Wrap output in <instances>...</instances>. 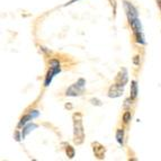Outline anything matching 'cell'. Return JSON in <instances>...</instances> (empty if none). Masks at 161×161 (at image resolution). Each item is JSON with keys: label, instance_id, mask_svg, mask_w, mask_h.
<instances>
[{"label": "cell", "instance_id": "1", "mask_svg": "<svg viewBox=\"0 0 161 161\" xmlns=\"http://www.w3.org/2000/svg\"><path fill=\"white\" fill-rule=\"evenodd\" d=\"M73 138L77 145L81 144L85 139V132L82 126V115L80 113L73 114Z\"/></svg>", "mask_w": 161, "mask_h": 161}, {"label": "cell", "instance_id": "2", "mask_svg": "<svg viewBox=\"0 0 161 161\" xmlns=\"http://www.w3.org/2000/svg\"><path fill=\"white\" fill-rule=\"evenodd\" d=\"M50 64H51V68H50L49 72H47V75L45 77V81H44L45 87H47L50 83H51L54 75H56V73H59V72L61 71L60 63H59V61L58 60H51L50 61Z\"/></svg>", "mask_w": 161, "mask_h": 161}, {"label": "cell", "instance_id": "3", "mask_svg": "<svg viewBox=\"0 0 161 161\" xmlns=\"http://www.w3.org/2000/svg\"><path fill=\"white\" fill-rule=\"evenodd\" d=\"M85 85H86V81L83 79H79L77 82L73 83L71 87H69L65 95L67 96H79V95H81Z\"/></svg>", "mask_w": 161, "mask_h": 161}, {"label": "cell", "instance_id": "4", "mask_svg": "<svg viewBox=\"0 0 161 161\" xmlns=\"http://www.w3.org/2000/svg\"><path fill=\"white\" fill-rule=\"evenodd\" d=\"M124 8H125V11H126V15H128V20H131L133 18H138L139 16V12L136 10V8L128 1H124Z\"/></svg>", "mask_w": 161, "mask_h": 161}, {"label": "cell", "instance_id": "5", "mask_svg": "<svg viewBox=\"0 0 161 161\" xmlns=\"http://www.w3.org/2000/svg\"><path fill=\"white\" fill-rule=\"evenodd\" d=\"M123 90H124V86L123 85H120V83H115L110 88H109V91H108V97L110 98H116V97H120L123 95Z\"/></svg>", "mask_w": 161, "mask_h": 161}, {"label": "cell", "instance_id": "6", "mask_svg": "<svg viewBox=\"0 0 161 161\" xmlns=\"http://www.w3.org/2000/svg\"><path fill=\"white\" fill-rule=\"evenodd\" d=\"M93 150H94V153L95 156L98 158V159H104L105 158V146L104 145H101L100 143H98V142H95L93 143Z\"/></svg>", "mask_w": 161, "mask_h": 161}, {"label": "cell", "instance_id": "7", "mask_svg": "<svg viewBox=\"0 0 161 161\" xmlns=\"http://www.w3.org/2000/svg\"><path fill=\"white\" fill-rule=\"evenodd\" d=\"M128 71H126V69H122V70L120 71V73H118V75H117V78H116L117 83L125 86L126 82H128Z\"/></svg>", "mask_w": 161, "mask_h": 161}, {"label": "cell", "instance_id": "8", "mask_svg": "<svg viewBox=\"0 0 161 161\" xmlns=\"http://www.w3.org/2000/svg\"><path fill=\"white\" fill-rule=\"evenodd\" d=\"M128 22H130V25H131L134 33H141L142 32V26H141V23H140L139 18H133L131 20H128Z\"/></svg>", "mask_w": 161, "mask_h": 161}, {"label": "cell", "instance_id": "9", "mask_svg": "<svg viewBox=\"0 0 161 161\" xmlns=\"http://www.w3.org/2000/svg\"><path fill=\"white\" fill-rule=\"evenodd\" d=\"M136 97H138V83L133 80L131 82V96H130V98H131V100H133Z\"/></svg>", "mask_w": 161, "mask_h": 161}, {"label": "cell", "instance_id": "10", "mask_svg": "<svg viewBox=\"0 0 161 161\" xmlns=\"http://www.w3.org/2000/svg\"><path fill=\"white\" fill-rule=\"evenodd\" d=\"M116 140L120 145L124 144V130L123 128H118L116 131Z\"/></svg>", "mask_w": 161, "mask_h": 161}, {"label": "cell", "instance_id": "11", "mask_svg": "<svg viewBox=\"0 0 161 161\" xmlns=\"http://www.w3.org/2000/svg\"><path fill=\"white\" fill-rule=\"evenodd\" d=\"M37 128V125H36V124H30V125H27L26 128H24V130H23V132H22V138H23V139L26 136L27 133H30V132L32 131L33 128Z\"/></svg>", "mask_w": 161, "mask_h": 161}, {"label": "cell", "instance_id": "12", "mask_svg": "<svg viewBox=\"0 0 161 161\" xmlns=\"http://www.w3.org/2000/svg\"><path fill=\"white\" fill-rule=\"evenodd\" d=\"M30 120H33V117H32V115L30 114H27V115H24V116L22 117V120H20V122H19V126H23V125H25L26 123H28Z\"/></svg>", "mask_w": 161, "mask_h": 161}, {"label": "cell", "instance_id": "13", "mask_svg": "<svg viewBox=\"0 0 161 161\" xmlns=\"http://www.w3.org/2000/svg\"><path fill=\"white\" fill-rule=\"evenodd\" d=\"M134 36H135V41H136V43H140V44H144V43H145L142 32H141V33H134Z\"/></svg>", "mask_w": 161, "mask_h": 161}, {"label": "cell", "instance_id": "14", "mask_svg": "<svg viewBox=\"0 0 161 161\" xmlns=\"http://www.w3.org/2000/svg\"><path fill=\"white\" fill-rule=\"evenodd\" d=\"M132 118V115H131V112H128V110H126V112L123 114V117H122V120H123V123L124 124H128L130 121H131Z\"/></svg>", "mask_w": 161, "mask_h": 161}, {"label": "cell", "instance_id": "15", "mask_svg": "<svg viewBox=\"0 0 161 161\" xmlns=\"http://www.w3.org/2000/svg\"><path fill=\"white\" fill-rule=\"evenodd\" d=\"M65 153H67V156L70 158V159H72V158L75 157V149H73L71 145H68L67 149H65Z\"/></svg>", "mask_w": 161, "mask_h": 161}, {"label": "cell", "instance_id": "16", "mask_svg": "<svg viewBox=\"0 0 161 161\" xmlns=\"http://www.w3.org/2000/svg\"><path fill=\"white\" fill-rule=\"evenodd\" d=\"M91 104H93V105H96V106H101V101L100 100H98V99H96V98H93V99H91Z\"/></svg>", "mask_w": 161, "mask_h": 161}, {"label": "cell", "instance_id": "17", "mask_svg": "<svg viewBox=\"0 0 161 161\" xmlns=\"http://www.w3.org/2000/svg\"><path fill=\"white\" fill-rule=\"evenodd\" d=\"M133 63H134L135 65H140V56L139 55H135L134 58H133Z\"/></svg>", "mask_w": 161, "mask_h": 161}, {"label": "cell", "instance_id": "18", "mask_svg": "<svg viewBox=\"0 0 161 161\" xmlns=\"http://www.w3.org/2000/svg\"><path fill=\"white\" fill-rule=\"evenodd\" d=\"M30 115H32V117H36V116H38V112L37 110H33V113H30Z\"/></svg>", "mask_w": 161, "mask_h": 161}, {"label": "cell", "instance_id": "19", "mask_svg": "<svg viewBox=\"0 0 161 161\" xmlns=\"http://www.w3.org/2000/svg\"><path fill=\"white\" fill-rule=\"evenodd\" d=\"M16 140H17V141H19V140H20V138H19V133L18 132H16Z\"/></svg>", "mask_w": 161, "mask_h": 161}, {"label": "cell", "instance_id": "20", "mask_svg": "<svg viewBox=\"0 0 161 161\" xmlns=\"http://www.w3.org/2000/svg\"><path fill=\"white\" fill-rule=\"evenodd\" d=\"M157 2H158V6H159V8H160V10H161V0H157Z\"/></svg>", "mask_w": 161, "mask_h": 161}, {"label": "cell", "instance_id": "21", "mask_svg": "<svg viewBox=\"0 0 161 161\" xmlns=\"http://www.w3.org/2000/svg\"><path fill=\"white\" fill-rule=\"evenodd\" d=\"M75 1H78V0H71V1H70V2H69V4H68V5L72 4V2H75Z\"/></svg>", "mask_w": 161, "mask_h": 161}]
</instances>
